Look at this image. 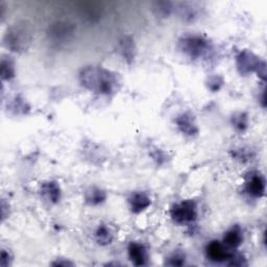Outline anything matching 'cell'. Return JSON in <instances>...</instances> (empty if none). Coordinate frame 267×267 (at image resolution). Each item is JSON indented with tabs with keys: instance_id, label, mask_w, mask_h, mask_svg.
I'll use <instances>...</instances> for the list:
<instances>
[{
	"instance_id": "obj_1",
	"label": "cell",
	"mask_w": 267,
	"mask_h": 267,
	"mask_svg": "<svg viewBox=\"0 0 267 267\" xmlns=\"http://www.w3.org/2000/svg\"><path fill=\"white\" fill-rule=\"evenodd\" d=\"M173 220L177 223H187L195 220L196 218V207L193 201L187 200L184 203L173 207L171 211Z\"/></svg>"
},
{
	"instance_id": "obj_2",
	"label": "cell",
	"mask_w": 267,
	"mask_h": 267,
	"mask_svg": "<svg viewBox=\"0 0 267 267\" xmlns=\"http://www.w3.org/2000/svg\"><path fill=\"white\" fill-rule=\"evenodd\" d=\"M83 75L93 78V82L91 84L93 89H97V90L102 93H109L112 90L113 82L108 72H104V74L102 75L99 74V70L89 69Z\"/></svg>"
},
{
	"instance_id": "obj_3",
	"label": "cell",
	"mask_w": 267,
	"mask_h": 267,
	"mask_svg": "<svg viewBox=\"0 0 267 267\" xmlns=\"http://www.w3.org/2000/svg\"><path fill=\"white\" fill-rule=\"evenodd\" d=\"M207 255L210 260H212L214 262H222L228 260L231 257V255L228 253V250L217 241L211 242V243L207 246Z\"/></svg>"
},
{
	"instance_id": "obj_4",
	"label": "cell",
	"mask_w": 267,
	"mask_h": 267,
	"mask_svg": "<svg viewBox=\"0 0 267 267\" xmlns=\"http://www.w3.org/2000/svg\"><path fill=\"white\" fill-rule=\"evenodd\" d=\"M238 66L241 69V72L246 73V72L252 71L260 66V62L258 61V59L252 52L244 51L238 58Z\"/></svg>"
},
{
	"instance_id": "obj_5",
	"label": "cell",
	"mask_w": 267,
	"mask_h": 267,
	"mask_svg": "<svg viewBox=\"0 0 267 267\" xmlns=\"http://www.w3.org/2000/svg\"><path fill=\"white\" fill-rule=\"evenodd\" d=\"M246 190L252 196H262L265 190V182L263 177L261 175H253L246 184Z\"/></svg>"
},
{
	"instance_id": "obj_6",
	"label": "cell",
	"mask_w": 267,
	"mask_h": 267,
	"mask_svg": "<svg viewBox=\"0 0 267 267\" xmlns=\"http://www.w3.org/2000/svg\"><path fill=\"white\" fill-rule=\"evenodd\" d=\"M128 254L136 265H143L146 262V250L139 243H131L128 246Z\"/></svg>"
},
{
	"instance_id": "obj_7",
	"label": "cell",
	"mask_w": 267,
	"mask_h": 267,
	"mask_svg": "<svg viewBox=\"0 0 267 267\" xmlns=\"http://www.w3.org/2000/svg\"><path fill=\"white\" fill-rule=\"evenodd\" d=\"M184 43L186 45V51H188L193 56L199 55L206 47V42L198 37L188 38L187 40H185Z\"/></svg>"
},
{
	"instance_id": "obj_8",
	"label": "cell",
	"mask_w": 267,
	"mask_h": 267,
	"mask_svg": "<svg viewBox=\"0 0 267 267\" xmlns=\"http://www.w3.org/2000/svg\"><path fill=\"white\" fill-rule=\"evenodd\" d=\"M132 206V210L135 213H139L143 210L146 209L150 205L149 198L143 193H137L132 196L131 200H129Z\"/></svg>"
},
{
	"instance_id": "obj_9",
	"label": "cell",
	"mask_w": 267,
	"mask_h": 267,
	"mask_svg": "<svg viewBox=\"0 0 267 267\" xmlns=\"http://www.w3.org/2000/svg\"><path fill=\"white\" fill-rule=\"evenodd\" d=\"M224 243L231 247H237L242 242V233L239 228H234L230 230L224 235L223 238Z\"/></svg>"
},
{
	"instance_id": "obj_10",
	"label": "cell",
	"mask_w": 267,
	"mask_h": 267,
	"mask_svg": "<svg viewBox=\"0 0 267 267\" xmlns=\"http://www.w3.org/2000/svg\"><path fill=\"white\" fill-rule=\"evenodd\" d=\"M177 124H179V127L181 128V131L183 133H186L188 135H193L194 133L197 132L195 124L192 122L191 117L187 114H184L177 119Z\"/></svg>"
},
{
	"instance_id": "obj_11",
	"label": "cell",
	"mask_w": 267,
	"mask_h": 267,
	"mask_svg": "<svg viewBox=\"0 0 267 267\" xmlns=\"http://www.w3.org/2000/svg\"><path fill=\"white\" fill-rule=\"evenodd\" d=\"M96 237L99 243L101 244H108L112 241L111 233L107 228H104V226H100V228L97 230Z\"/></svg>"
},
{
	"instance_id": "obj_12",
	"label": "cell",
	"mask_w": 267,
	"mask_h": 267,
	"mask_svg": "<svg viewBox=\"0 0 267 267\" xmlns=\"http://www.w3.org/2000/svg\"><path fill=\"white\" fill-rule=\"evenodd\" d=\"M44 191L48 192V194H49V198L53 201H56L60 197V189L58 186L55 185V183H48L47 185H45Z\"/></svg>"
},
{
	"instance_id": "obj_13",
	"label": "cell",
	"mask_w": 267,
	"mask_h": 267,
	"mask_svg": "<svg viewBox=\"0 0 267 267\" xmlns=\"http://www.w3.org/2000/svg\"><path fill=\"white\" fill-rule=\"evenodd\" d=\"M104 194L103 192L99 191V190H95L91 193V196L88 197V200H91L93 204H98L100 201H102L104 199Z\"/></svg>"
},
{
	"instance_id": "obj_14",
	"label": "cell",
	"mask_w": 267,
	"mask_h": 267,
	"mask_svg": "<svg viewBox=\"0 0 267 267\" xmlns=\"http://www.w3.org/2000/svg\"><path fill=\"white\" fill-rule=\"evenodd\" d=\"M238 119H239V121H235V122H234V123H235V125H236L238 128L243 129V128L246 126V124H247V119H246V117H245L244 115L240 114L239 117H238Z\"/></svg>"
}]
</instances>
